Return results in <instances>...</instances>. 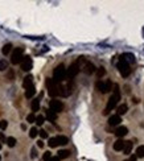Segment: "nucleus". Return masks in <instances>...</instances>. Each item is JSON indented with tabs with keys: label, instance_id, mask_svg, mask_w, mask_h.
<instances>
[{
	"label": "nucleus",
	"instance_id": "c85d7f7f",
	"mask_svg": "<svg viewBox=\"0 0 144 161\" xmlns=\"http://www.w3.org/2000/svg\"><path fill=\"white\" fill-rule=\"evenodd\" d=\"M95 71H97V75H98V78L103 77V75L106 74V70H104V68H98Z\"/></svg>",
	"mask_w": 144,
	"mask_h": 161
},
{
	"label": "nucleus",
	"instance_id": "f3484780",
	"mask_svg": "<svg viewBox=\"0 0 144 161\" xmlns=\"http://www.w3.org/2000/svg\"><path fill=\"white\" fill-rule=\"evenodd\" d=\"M36 94V87L35 85H32L31 87H28V89H25V96L27 98H33V95Z\"/></svg>",
	"mask_w": 144,
	"mask_h": 161
},
{
	"label": "nucleus",
	"instance_id": "1a4fd4ad",
	"mask_svg": "<svg viewBox=\"0 0 144 161\" xmlns=\"http://www.w3.org/2000/svg\"><path fill=\"white\" fill-rule=\"evenodd\" d=\"M20 66H21V70L29 71L32 69V66H33L32 58L29 56H24V57H23V59H21V62H20Z\"/></svg>",
	"mask_w": 144,
	"mask_h": 161
},
{
	"label": "nucleus",
	"instance_id": "79ce46f5",
	"mask_svg": "<svg viewBox=\"0 0 144 161\" xmlns=\"http://www.w3.org/2000/svg\"><path fill=\"white\" fill-rule=\"evenodd\" d=\"M143 37H144V28H143Z\"/></svg>",
	"mask_w": 144,
	"mask_h": 161
},
{
	"label": "nucleus",
	"instance_id": "ddd939ff",
	"mask_svg": "<svg viewBox=\"0 0 144 161\" xmlns=\"http://www.w3.org/2000/svg\"><path fill=\"white\" fill-rule=\"evenodd\" d=\"M124 144H126V141L123 139L116 140V141L114 143V151H116V152L123 151V149H124Z\"/></svg>",
	"mask_w": 144,
	"mask_h": 161
},
{
	"label": "nucleus",
	"instance_id": "a19ab883",
	"mask_svg": "<svg viewBox=\"0 0 144 161\" xmlns=\"http://www.w3.org/2000/svg\"><path fill=\"white\" fill-rule=\"evenodd\" d=\"M21 130H27V126L25 124H21Z\"/></svg>",
	"mask_w": 144,
	"mask_h": 161
},
{
	"label": "nucleus",
	"instance_id": "f8f14e48",
	"mask_svg": "<svg viewBox=\"0 0 144 161\" xmlns=\"http://www.w3.org/2000/svg\"><path fill=\"white\" fill-rule=\"evenodd\" d=\"M122 121V119H120L119 115H111L109 118V124L111 126V127H114V126H118V124Z\"/></svg>",
	"mask_w": 144,
	"mask_h": 161
},
{
	"label": "nucleus",
	"instance_id": "9d476101",
	"mask_svg": "<svg viewBox=\"0 0 144 161\" xmlns=\"http://www.w3.org/2000/svg\"><path fill=\"white\" fill-rule=\"evenodd\" d=\"M97 68L94 66V63H91V62H85V66H83V71L86 73L87 75H91L94 74Z\"/></svg>",
	"mask_w": 144,
	"mask_h": 161
},
{
	"label": "nucleus",
	"instance_id": "f257e3e1",
	"mask_svg": "<svg viewBox=\"0 0 144 161\" xmlns=\"http://www.w3.org/2000/svg\"><path fill=\"white\" fill-rule=\"evenodd\" d=\"M119 99H120V90H119V86H118V85H115V86H114V93H113V95L110 96V99H109V102H107V104H106V108H104L103 114L104 115H109L110 111H111V110H114L116 107V104H118Z\"/></svg>",
	"mask_w": 144,
	"mask_h": 161
},
{
	"label": "nucleus",
	"instance_id": "0eeeda50",
	"mask_svg": "<svg viewBox=\"0 0 144 161\" xmlns=\"http://www.w3.org/2000/svg\"><path fill=\"white\" fill-rule=\"evenodd\" d=\"M79 69H81L79 62H73L72 65L69 66V69H66V77L69 78V79H73L79 73Z\"/></svg>",
	"mask_w": 144,
	"mask_h": 161
},
{
	"label": "nucleus",
	"instance_id": "2f4dec72",
	"mask_svg": "<svg viewBox=\"0 0 144 161\" xmlns=\"http://www.w3.org/2000/svg\"><path fill=\"white\" fill-rule=\"evenodd\" d=\"M50 158H52V152H49V151L45 152L44 156H42V160H44V161H49Z\"/></svg>",
	"mask_w": 144,
	"mask_h": 161
},
{
	"label": "nucleus",
	"instance_id": "b1692460",
	"mask_svg": "<svg viewBox=\"0 0 144 161\" xmlns=\"http://www.w3.org/2000/svg\"><path fill=\"white\" fill-rule=\"evenodd\" d=\"M5 143H7V145L10 147V148H12V147H15V145H16V143H17V140H16L15 137L10 136V137H7Z\"/></svg>",
	"mask_w": 144,
	"mask_h": 161
},
{
	"label": "nucleus",
	"instance_id": "58836bf2",
	"mask_svg": "<svg viewBox=\"0 0 144 161\" xmlns=\"http://www.w3.org/2000/svg\"><path fill=\"white\" fill-rule=\"evenodd\" d=\"M136 158H138L136 156H135V155H132L131 157H130V158H127V160H124V161H136Z\"/></svg>",
	"mask_w": 144,
	"mask_h": 161
},
{
	"label": "nucleus",
	"instance_id": "39448f33",
	"mask_svg": "<svg viewBox=\"0 0 144 161\" xmlns=\"http://www.w3.org/2000/svg\"><path fill=\"white\" fill-rule=\"evenodd\" d=\"M111 87H113V83H111V80H98L97 83H95V89L98 91H100L102 94H107L111 91Z\"/></svg>",
	"mask_w": 144,
	"mask_h": 161
},
{
	"label": "nucleus",
	"instance_id": "473e14b6",
	"mask_svg": "<svg viewBox=\"0 0 144 161\" xmlns=\"http://www.w3.org/2000/svg\"><path fill=\"white\" fill-rule=\"evenodd\" d=\"M38 135L41 136V139H48V132L45 130H40L38 131Z\"/></svg>",
	"mask_w": 144,
	"mask_h": 161
},
{
	"label": "nucleus",
	"instance_id": "4468645a",
	"mask_svg": "<svg viewBox=\"0 0 144 161\" xmlns=\"http://www.w3.org/2000/svg\"><path fill=\"white\" fill-rule=\"evenodd\" d=\"M32 85H33V75L28 74L24 78V80H23V87H24V89H28V87H31Z\"/></svg>",
	"mask_w": 144,
	"mask_h": 161
},
{
	"label": "nucleus",
	"instance_id": "20e7f679",
	"mask_svg": "<svg viewBox=\"0 0 144 161\" xmlns=\"http://www.w3.org/2000/svg\"><path fill=\"white\" fill-rule=\"evenodd\" d=\"M45 85H46V89H48V94H49V96L54 98V96L58 95V85H60V83H56L52 78H46Z\"/></svg>",
	"mask_w": 144,
	"mask_h": 161
},
{
	"label": "nucleus",
	"instance_id": "4c0bfd02",
	"mask_svg": "<svg viewBox=\"0 0 144 161\" xmlns=\"http://www.w3.org/2000/svg\"><path fill=\"white\" fill-rule=\"evenodd\" d=\"M37 145H38V148H44V141H42V140H38Z\"/></svg>",
	"mask_w": 144,
	"mask_h": 161
},
{
	"label": "nucleus",
	"instance_id": "f704fd0d",
	"mask_svg": "<svg viewBox=\"0 0 144 161\" xmlns=\"http://www.w3.org/2000/svg\"><path fill=\"white\" fill-rule=\"evenodd\" d=\"M8 127V123H7V120H1L0 121V128H1V130H5V128Z\"/></svg>",
	"mask_w": 144,
	"mask_h": 161
},
{
	"label": "nucleus",
	"instance_id": "6ab92c4d",
	"mask_svg": "<svg viewBox=\"0 0 144 161\" xmlns=\"http://www.w3.org/2000/svg\"><path fill=\"white\" fill-rule=\"evenodd\" d=\"M132 148H134V143L132 141H126V144H124V155H130L131 153V151H132Z\"/></svg>",
	"mask_w": 144,
	"mask_h": 161
},
{
	"label": "nucleus",
	"instance_id": "393cba45",
	"mask_svg": "<svg viewBox=\"0 0 144 161\" xmlns=\"http://www.w3.org/2000/svg\"><path fill=\"white\" fill-rule=\"evenodd\" d=\"M37 135H38L37 127H32L31 130H29V137H31V139H35V137H37Z\"/></svg>",
	"mask_w": 144,
	"mask_h": 161
},
{
	"label": "nucleus",
	"instance_id": "412c9836",
	"mask_svg": "<svg viewBox=\"0 0 144 161\" xmlns=\"http://www.w3.org/2000/svg\"><path fill=\"white\" fill-rule=\"evenodd\" d=\"M31 108H32V111H33V114H35L36 111H38V110H40V99H33L32 100Z\"/></svg>",
	"mask_w": 144,
	"mask_h": 161
},
{
	"label": "nucleus",
	"instance_id": "c756f323",
	"mask_svg": "<svg viewBox=\"0 0 144 161\" xmlns=\"http://www.w3.org/2000/svg\"><path fill=\"white\" fill-rule=\"evenodd\" d=\"M48 145H49L50 148H56V147H57L56 137H50V139H49V143H48Z\"/></svg>",
	"mask_w": 144,
	"mask_h": 161
},
{
	"label": "nucleus",
	"instance_id": "7ed1b4c3",
	"mask_svg": "<svg viewBox=\"0 0 144 161\" xmlns=\"http://www.w3.org/2000/svg\"><path fill=\"white\" fill-rule=\"evenodd\" d=\"M116 68H118V70H119L120 75H122L123 78H127L130 74H131V68H130V65L122 58V57H120L119 62L116 63Z\"/></svg>",
	"mask_w": 144,
	"mask_h": 161
},
{
	"label": "nucleus",
	"instance_id": "a878e982",
	"mask_svg": "<svg viewBox=\"0 0 144 161\" xmlns=\"http://www.w3.org/2000/svg\"><path fill=\"white\" fill-rule=\"evenodd\" d=\"M136 157H144V145H140L136 148Z\"/></svg>",
	"mask_w": 144,
	"mask_h": 161
},
{
	"label": "nucleus",
	"instance_id": "37998d69",
	"mask_svg": "<svg viewBox=\"0 0 144 161\" xmlns=\"http://www.w3.org/2000/svg\"><path fill=\"white\" fill-rule=\"evenodd\" d=\"M0 148H1V144H0Z\"/></svg>",
	"mask_w": 144,
	"mask_h": 161
},
{
	"label": "nucleus",
	"instance_id": "9b49d317",
	"mask_svg": "<svg viewBox=\"0 0 144 161\" xmlns=\"http://www.w3.org/2000/svg\"><path fill=\"white\" fill-rule=\"evenodd\" d=\"M128 133V130H127V127H124V126H120V127H118L116 128V131H115V135L119 139H122L123 136H126Z\"/></svg>",
	"mask_w": 144,
	"mask_h": 161
},
{
	"label": "nucleus",
	"instance_id": "423d86ee",
	"mask_svg": "<svg viewBox=\"0 0 144 161\" xmlns=\"http://www.w3.org/2000/svg\"><path fill=\"white\" fill-rule=\"evenodd\" d=\"M23 53H24V48H15L12 50V54H11V62H12V65H17L20 63L23 59Z\"/></svg>",
	"mask_w": 144,
	"mask_h": 161
},
{
	"label": "nucleus",
	"instance_id": "aec40b11",
	"mask_svg": "<svg viewBox=\"0 0 144 161\" xmlns=\"http://www.w3.org/2000/svg\"><path fill=\"white\" fill-rule=\"evenodd\" d=\"M127 110H128V106L126 104V103H123V104H120L119 107H118V110H116V112H118V114L116 115H124L126 112H127Z\"/></svg>",
	"mask_w": 144,
	"mask_h": 161
},
{
	"label": "nucleus",
	"instance_id": "ea45409f",
	"mask_svg": "<svg viewBox=\"0 0 144 161\" xmlns=\"http://www.w3.org/2000/svg\"><path fill=\"white\" fill-rule=\"evenodd\" d=\"M49 161H60V158H58V157H52Z\"/></svg>",
	"mask_w": 144,
	"mask_h": 161
},
{
	"label": "nucleus",
	"instance_id": "2eb2a0df",
	"mask_svg": "<svg viewBox=\"0 0 144 161\" xmlns=\"http://www.w3.org/2000/svg\"><path fill=\"white\" fill-rule=\"evenodd\" d=\"M56 141H57V145H66L68 143H69V139L63 135H58L56 136Z\"/></svg>",
	"mask_w": 144,
	"mask_h": 161
},
{
	"label": "nucleus",
	"instance_id": "72a5a7b5",
	"mask_svg": "<svg viewBox=\"0 0 144 161\" xmlns=\"http://www.w3.org/2000/svg\"><path fill=\"white\" fill-rule=\"evenodd\" d=\"M37 157V149L33 147V148L31 149V158H36Z\"/></svg>",
	"mask_w": 144,
	"mask_h": 161
},
{
	"label": "nucleus",
	"instance_id": "dca6fc26",
	"mask_svg": "<svg viewBox=\"0 0 144 161\" xmlns=\"http://www.w3.org/2000/svg\"><path fill=\"white\" fill-rule=\"evenodd\" d=\"M122 58L124 59L128 65H130V63H135V56L132 54V53H124V54L122 56Z\"/></svg>",
	"mask_w": 144,
	"mask_h": 161
},
{
	"label": "nucleus",
	"instance_id": "bb28decb",
	"mask_svg": "<svg viewBox=\"0 0 144 161\" xmlns=\"http://www.w3.org/2000/svg\"><path fill=\"white\" fill-rule=\"evenodd\" d=\"M44 121H45V118L42 116V115H38V116H36V121H35V123L37 124L38 127H41V126L44 124Z\"/></svg>",
	"mask_w": 144,
	"mask_h": 161
},
{
	"label": "nucleus",
	"instance_id": "f03ea898",
	"mask_svg": "<svg viewBox=\"0 0 144 161\" xmlns=\"http://www.w3.org/2000/svg\"><path fill=\"white\" fill-rule=\"evenodd\" d=\"M65 78H66V68L63 63H60V65L53 70V78H52V79H53L56 83H60V82H62V80L65 79Z\"/></svg>",
	"mask_w": 144,
	"mask_h": 161
},
{
	"label": "nucleus",
	"instance_id": "7c9ffc66",
	"mask_svg": "<svg viewBox=\"0 0 144 161\" xmlns=\"http://www.w3.org/2000/svg\"><path fill=\"white\" fill-rule=\"evenodd\" d=\"M27 121H28V123H35V121H36V115L33 114V112H32V114H29L28 116H27Z\"/></svg>",
	"mask_w": 144,
	"mask_h": 161
},
{
	"label": "nucleus",
	"instance_id": "5701e85b",
	"mask_svg": "<svg viewBox=\"0 0 144 161\" xmlns=\"http://www.w3.org/2000/svg\"><path fill=\"white\" fill-rule=\"evenodd\" d=\"M11 52H12V44H5L3 46V49H1V53L4 56H8Z\"/></svg>",
	"mask_w": 144,
	"mask_h": 161
},
{
	"label": "nucleus",
	"instance_id": "e433bc0d",
	"mask_svg": "<svg viewBox=\"0 0 144 161\" xmlns=\"http://www.w3.org/2000/svg\"><path fill=\"white\" fill-rule=\"evenodd\" d=\"M5 140H7V137L4 136V133L0 132V141H1V143H5Z\"/></svg>",
	"mask_w": 144,
	"mask_h": 161
},
{
	"label": "nucleus",
	"instance_id": "a211bd4d",
	"mask_svg": "<svg viewBox=\"0 0 144 161\" xmlns=\"http://www.w3.org/2000/svg\"><path fill=\"white\" fill-rule=\"evenodd\" d=\"M45 115H46V119H48L49 121H54V120L57 119V114H56V112H53L52 110H46Z\"/></svg>",
	"mask_w": 144,
	"mask_h": 161
},
{
	"label": "nucleus",
	"instance_id": "4be33fe9",
	"mask_svg": "<svg viewBox=\"0 0 144 161\" xmlns=\"http://www.w3.org/2000/svg\"><path fill=\"white\" fill-rule=\"evenodd\" d=\"M70 156V151H68V149H61V151H58V156L57 157L60 158H66V157H69Z\"/></svg>",
	"mask_w": 144,
	"mask_h": 161
},
{
	"label": "nucleus",
	"instance_id": "cd10ccee",
	"mask_svg": "<svg viewBox=\"0 0 144 161\" xmlns=\"http://www.w3.org/2000/svg\"><path fill=\"white\" fill-rule=\"evenodd\" d=\"M8 69V62L5 59H0V71H5Z\"/></svg>",
	"mask_w": 144,
	"mask_h": 161
},
{
	"label": "nucleus",
	"instance_id": "c03bdc74",
	"mask_svg": "<svg viewBox=\"0 0 144 161\" xmlns=\"http://www.w3.org/2000/svg\"><path fill=\"white\" fill-rule=\"evenodd\" d=\"M0 160H1V156H0Z\"/></svg>",
	"mask_w": 144,
	"mask_h": 161
},
{
	"label": "nucleus",
	"instance_id": "c9c22d12",
	"mask_svg": "<svg viewBox=\"0 0 144 161\" xmlns=\"http://www.w3.org/2000/svg\"><path fill=\"white\" fill-rule=\"evenodd\" d=\"M7 77H8V79H10V80H13V77H15V73H13V70L8 71V75H7Z\"/></svg>",
	"mask_w": 144,
	"mask_h": 161
},
{
	"label": "nucleus",
	"instance_id": "6e6552de",
	"mask_svg": "<svg viewBox=\"0 0 144 161\" xmlns=\"http://www.w3.org/2000/svg\"><path fill=\"white\" fill-rule=\"evenodd\" d=\"M49 110H52L53 112H61L63 110V103L61 102V100L58 99H53V100H50L49 103Z\"/></svg>",
	"mask_w": 144,
	"mask_h": 161
}]
</instances>
